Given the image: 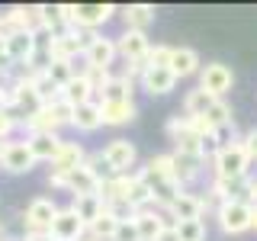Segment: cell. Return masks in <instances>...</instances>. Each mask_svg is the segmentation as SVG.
Segmentation results:
<instances>
[{"label": "cell", "mask_w": 257, "mask_h": 241, "mask_svg": "<svg viewBox=\"0 0 257 241\" xmlns=\"http://www.w3.org/2000/svg\"><path fill=\"white\" fill-rule=\"evenodd\" d=\"M45 74L52 77V84L64 87V84H68V80H74V61H48Z\"/></svg>", "instance_id": "obj_34"}, {"label": "cell", "mask_w": 257, "mask_h": 241, "mask_svg": "<svg viewBox=\"0 0 257 241\" xmlns=\"http://www.w3.org/2000/svg\"><path fill=\"white\" fill-rule=\"evenodd\" d=\"M241 148H244V155L251 161H257V129H251V132L241 139Z\"/></svg>", "instance_id": "obj_38"}, {"label": "cell", "mask_w": 257, "mask_h": 241, "mask_svg": "<svg viewBox=\"0 0 257 241\" xmlns=\"http://www.w3.org/2000/svg\"><path fill=\"white\" fill-rule=\"evenodd\" d=\"M167 68H171V71H174V77L180 80V77H193V74H199L203 61H199V52H196V48L177 45V48H174V55H171V64H167Z\"/></svg>", "instance_id": "obj_17"}, {"label": "cell", "mask_w": 257, "mask_h": 241, "mask_svg": "<svg viewBox=\"0 0 257 241\" xmlns=\"http://www.w3.org/2000/svg\"><path fill=\"white\" fill-rule=\"evenodd\" d=\"M112 241H139V231H135V222H119Z\"/></svg>", "instance_id": "obj_37"}, {"label": "cell", "mask_w": 257, "mask_h": 241, "mask_svg": "<svg viewBox=\"0 0 257 241\" xmlns=\"http://www.w3.org/2000/svg\"><path fill=\"white\" fill-rule=\"evenodd\" d=\"M212 103H215V96H209L206 90L196 87V90H190L187 96H183V116H187V119H203Z\"/></svg>", "instance_id": "obj_26"}, {"label": "cell", "mask_w": 257, "mask_h": 241, "mask_svg": "<svg viewBox=\"0 0 257 241\" xmlns=\"http://www.w3.org/2000/svg\"><path fill=\"white\" fill-rule=\"evenodd\" d=\"M61 100H68L71 106H80V103L96 100V93H93L90 80H87L84 74H74V80H68V84L61 87Z\"/></svg>", "instance_id": "obj_23"}, {"label": "cell", "mask_w": 257, "mask_h": 241, "mask_svg": "<svg viewBox=\"0 0 257 241\" xmlns=\"http://www.w3.org/2000/svg\"><path fill=\"white\" fill-rule=\"evenodd\" d=\"M0 238H4V225H0Z\"/></svg>", "instance_id": "obj_46"}, {"label": "cell", "mask_w": 257, "mask_h": 241, "mask_svg": "<svg viewBox=\"0 0 257 241\" xmlns=\"http://www.w3.org/2000/svg\"><path fill=\"white\" fill-rule=\"evenodd\" d=\"M71 209H74L77 219L90 228V225L100 219L103 212H106V203H103L100 193H87V196H74V199H71Z\"/></svg>", "instance_id": "obj_19"}, {"label": "cell", "mask_w": 257, "mask_h": 241, "mask_svg": "<svg viewBox=\"0 0 257 241\" xmlns=\"http://www.w3.org/2000/svg\"><path fill=\"white\" fill-rule=\"evenodd\" d=\"M103 100H132V74H119V77H112L109 84H106V90L100 93V103Z\"/></svg>", "instance_id": "obj_29"}, {"label": "cell", "mask_w": 257, "mask_h": 241, "mask_svg": "<svg viewBox=\"0 0 257 241\" xmlns=\"http://www.w3.org/2000/svg\"><path fill=\"white\" fill-rule=\"evenodd\" d=\"M71 126H74L77 132H96V129L103 126L100 103L90 100V103H80V106H74V119H71Z\"/></svg>", "instance_id": "obj_22"}, {"label": "cell", "mask_w": 257, "mask_h": 241, "mask_svg": "<svg viewBox=\"0 0 257 241\" xmlns=\"http://www.w3.org/2000/svg\"><path fill=\"white\" fill-rule=\"evenodd\" d=\"M23 126L29 129V135H36V132H58V129H61L58 123H55V116H52L48 106H39L29 119H23Z\"/></svg>", "instance_id": "obj_28"}, {"label": "cell", "mask_w": 257, "mask_h": 241, "mask_svg": "<svg viewBox=\"0 0 257 241\" xmlns=\"http://www.w3.org/2000/svg\"><path fill=\"white\" fill-rule=\"evenodd\" d=\"M251 209H254V212H251V228L257 231V206H251Z\"/></svg>", "instance_id": "obj_43"}, {"label": "cell", "mask_w": 257, "mask_h": 241, "mask_svg": "<svg viewBox=\"0 0 257 241\" xmlns=\"http://www.w3.org/2000/svg\"><path fill=\"white\" fill-rule=\"evenodd\" d=\"M174 177H177V183H190V180H196L199 171H203V158H196V155H180V151H174Z\"/></svg>", "instance_id": "obj_24"}, {"label": "cell", "mask_w": 257, "mask_h": 241, "mask_svg": "<svg viewBox=\"0 0 257 241\" xmlns=\"http://www.w3.org/2000/svg\"><path fill=\"white\" fill-rule=\"evenodd\" d=\"M171 55H174V45H151L148 55L142 61V71L145 68H167L171 64Z\"/></svg>", "instance_id": "obj_33"}, {"label": "cell", "mask_w": 257, "mask_h": 241, "mask_svg": "<svg viewBox=\"0 0 257 241\" xmlns=\"http://www.w3.org/2000/svg\"><path fill=\"white\" fill-rule=\"evenodd\" d=\"M161 215H164V219H174V225L177 222H190V219H203V215H206V203H203V196H193V193L180 190L171 203L161 209Z\"/></svg>", "instance_id": "obj_8"}, {"label": "cell", "mask_w": 257, "mask_h": 241, "mask_svg": "<svg viewBox=\"0 0 257 241\" xmlns=\"http://www.w3.org/2000/svg\"><path fill=\"white\" fill-rule=\"evenodd\" d=\"M177 238L180 241H206V222L203 219H190V222H177Z\"/></svg>", "instance_id": "obj_31"}, {"label": "cell", "mask_w": 257, "mask_h": 241, "mask_svg": "<svg viewBox=\"0 0 257 241\" xmlns=\"http://www.w3.org/2000/svg\"><path fill=\"white\" fill-rule=\"evenodd\" d=\"M55 215H58V206H55V199L36 196V199L26 206L23 228H26V235H48V228H52V219H55Z\"/></svg>", "instance_id": "obj_3"}, {"label": "cell", "mask_w": 257, "mask_h": 241, "mask_svg": "<svg viewBox=\"0 0 257 241\" xmlns=\"http://www.w3.org/2000/svg\"><path fill=\"white\" fill-rule=\"evenodd\" d=\"M231 84H235V74H231L228 64L209 61V64L199 68V90H206L209 96H215V100H222V96L231 90Z\"/></svg>", "instance_id": "obj_4"}, {"label": "cell", "mask_w": 257, "mask_h": 241, "mask_svg": "<svg viewBox=\"0 0 257 241\" xmlns=\"http://www.w3.org/2000/svg\"><path fill=\"white\" fill-rule=\"evenodd\" d=\"M84 148H80L77 142H61V148H58V155L52 158V174H71V171H77L80 164H84Z\"/></svg>", "instance_id": "obj_18"}, {"label": "cell", "mask_w": 257, "mask_h": 241, "mask_svg": "<svg viewBox=\"0 0 257 241\" xmlns=\"http://www.w3.org/2000/svg\"><path fill=\"white\" fill-rule=\"evenodd\" d=\"M247 203H251V206H257V180H251V183H247Z\"/></svg>", "instance_id": "obj_40"}, {"label": "cell", "mask_w": 257, "mask_h": 241, "mask_svg": "<svg viewBox=\"0 0 257 241\" xmlns=\"http://www.w3.org/2000/svg\"><path fill=\"white\" fill-rule=\"evenodd\" d=\"M0 167L7 174H29L36 167V158L29 155L26 142H4V151H0Z\"/></svg>", "instance_id": "obj_12"}, {"label": "cell", "mask_w": 257, "mask_h": 241, "mask_svg": "<svg viewBox=\"0 0 257 241\" xmlns=\"http://www.w3.org/2000/svg\"><path fill=\"white\" fill-rule=\"evenodd\" d=\"M48 109H52V116H55V123L58 126H71V119H74V106H71L68 100H55V103H48Z\"/></svg>", "instance_id": "obj_35"}, {"label": "cell", "mask_w": 257, "mask_h": 241, "mask_svg": "<svg viewBox=\"0 0 257 241\" xmlns=\"http://www.w3.org/2000/svg\"><path fill=\"white\" fill-rule=\"evenodd\" d=\"M0 151H4V142H0Z\"/></svg>", "instance_id": "obj_47"}, {"label": "cell", "mask_w": 257, "mask_h": 241, "mask_svg": "<svg viewBox=\"0 0 257 241\" xmlns=\"http://www.w3.org/2000/svg\"><path fill=\"white\" fill-rule=\"evenodd\" d=\"M251 212L254 209L247 199H231L215 209V219L225 235H244V231H251Z\"/></svg>", "instance_id": "obj_2"}, {"label": "cell", "mask_w": 257, "mask_h": 241, "mask_svg": "<svg viewBox=\"0 0 257 241\" xmlns=\"http://www.w3.org/2000/svg\"><path fill=\"white\" fill-rule=\"evenodd\" d=\"M4 109H7V90L0 87V112H4Z\"/></svg>", "instance_id": "obj_42"}, {"label": "cell", "mask_w": 257, "mask_h": 241, "mask_svg": "<svg viewBox=\"0 0 257 241\" xmlns=\"http://www.w3.org/2000/svg\"><path fill=\"white\" fill-rule=\"evenodd\" d=\"M103 161H106V167L116 174H128V167H135V161H139V148H135L128 139H112L106 148H103Z\"/></svg>", "instance_id": "obj_9"}, {"label": "cell", "mask_w": 257, "mask_h": 241, "mask_svg": "<svg viewBox=\"0 0 257 241\" xmlns=\"http://www.w3.org/2000/svg\"><path fill=\"white\" fill-rule=\"evenodd\" d=\"M122 20H125V29L145 32L151 23H155V7L151 4H128L122 10Z\"/></svg>", "instance_id": "obj_25"}, {"label": "cell", "mask_w": 257, "mask_h": 241, "mask_svg": "<svg viewBox=\"0 0 257 241\" xmlns=\"http://www.w3.org/2000/svg\"><path fill=\"white\" fill-rule=\"evenodd\" d=\"M16 126H20V119H16L10 109H4V112H0V142H7V139H10V135L16 132Z\"/></svg>", "instance_id": "obj_36"}, {"label": "cell", "mask_w": 257, "mask_h": 241, "mask_svg": "<svg viewBox=\"0 0 257 241\" xmlns=\"http://www.w3.org/2000/svg\"><path fill=\"white\" fill-rule=\"evenodd\" d=\"M132 222H135V231H139V241H155L164 225H174V222H164V215L158 209H142V212H135Z\"/></svg>", "instance_id": "obj_21"}, {"label": "cell", "mask_w": 257, "mask_h": 241, "mask_svg": "<svg viewBox=\"0 0 257 241\" xmlns=\"http://www.w3.org/2000/svg\"><path fill=\"white\" fill-rule=\"evenodd\" d=\"M93 32H84V29H64V32H55L48 39V58L52 61H77L84 58V48L90 42Z\"/></svg>", "instance_id": "obj_1"}, {"label": "cell", "mask_w": 257, "mask_h": 241, "mask_svg": "<svg viewBox=\"0 0 257 241\" xmlns=\"http://www.w3.org/2000/svg\"><path fill=\"white\" fill-rule=\"evenodd\" d=\"M80 241H96V238H90V235H84V238H80Z\"/></svg>", "instance_id": "obj_45"}, {"label": "cell", "mask_w": 257, "mask_h": 241, "mask_svg": "<svg viewBox=\"0 0 257 241\" xmlns=\"http://www.w3.org/2000/svg\"><path fill=\"white\" fill-rule=\"evenodd\" d=\"M0 241H10V238H0Z\"/></svg>", "instance_id": "obj_48"}, {"label": "cell", "mask_w": 257, "mask_h": 241, "mask_svg": "<svg viewBox=\"0 0 257 241\" xmlns=\"http://www.w3.org/2000/svg\"><path fill=\"white\" fill-rule=\"evenodd\" d=\"M119 58L116 52V39H106V36H90V42L84 48V64L90 71H112V61Z\"/></svg>", "instance_id": "obj_6"}, {"label": "cell", "mask_w": 257, "mask_h": 241, "mask_svg": "<svg viewBox=\"0 0 257 241\" xmlns=\"http://www.w3.org/2000/svg\"><path fill=\"white\" fill-rule=\"evenodd\" d=\"M139 80H142V90L151 96H164L177 87V77L171 68H145L139 74Z\"/></svg>", "instance_id": "obj_14"}, {"label": "cell", "mask_w": 257, "mask_h": 241, "mask_svg": "<svg viewBox=\"0 0 257 241\" xmlns=\"http://www.w3.org/2000/svg\"><path fill=\"white\" fill-rule=\"evenodd\" d=\"M26 241H52V235H26Z\"/></svg>", "instance_id": "obj_41"}, {"label": "cell", "mask_w": 257, "mask_h": 241, "mask_svg": "<svg viewBox=\"0 0 257 241\" xmlns=\"http://www.w3.org/2000/svg\"><path fill=\"white\" fill-rule=\"evenodd\" d=\"M48 235H52V241H80L87 235V225L77 219V212L71 206H64V209H58V215L52 219Z\"/></svg>", "instance_id": "obj_10"}, {"label": "cell", "mask_w": 257, "mask_h": 241, "mask_svg": "<svg viewBox=\"0 0 257 241\" xmlns=\"http://www.w3.org/2000/svg\"><path fill=\"white\" fill-rule=\"evenodd\" d=\"M212 167H215V177H247L251 158L244 155L241 142H235V145H225V148H219V155L212 158Z\"/></svg>", "instance_id": "obj_5"}, {"label": "cell", "mask_w": 257, "mask_h": 241, "mask_svg": "<svg viewBox=\"0 0 257 241\" xmlns=\"http://www.w3.org/2000/svg\"><path fill=\"white\" fill-rule=\"evenodd\" d=\"M116 228H119V222L112 219L109 212H103V215H100V219H96V222H93L87 231H90V238H96V241H112Z\"/></svg>", "instance_id": "obj_32"}, {"label": "cell", "mask_w": 257, "mask_h": 241, "mask_svg": "<svg viewBox=\"0 0 257 241\" xmlns=\"http://www.w3.org/2000/svg\"><path fill=\"white\" fill-rule=\"evenodd\" d=\"M61 142L64 139H58V132H36V135L26 139V148H29V155L36 158V164L39 161H48V164H52V158L58 155V148H61Z\"/></svg>", "instance_id": "obj_16"}, {"label": "cell", "mask_w": 257, "mask_h": 241, "mask_svg": "<svg viewBox=\"0 0 257 241\" xmlns=\"http://www.w3.org/2000/svg\"><path fill=\"white\" fill-rule=\"evenodd\" d=\"M148 48H151L148 36H145V32H135V29H125L122 36L116 39V52H119V58H122L125 64H139V68H142Z\"/></svg>", "instance_id": "obj_11"}, {"label": "cell", "mask_w": 257, "mask_h": 241, "mask_svg": "<svg viewBox=\"0 0 257 241\" xmlns=\"http://www.w3.org/2000/svg\"><path fill=\"white\" fill-rule=\"evenodd\" d=\"M203 123L209 126V129H219V126H228V123H235L231 119V106L225 100H215L212 106H209V112L203 116Z\"/></svg>", "instance_id": "obj_30"}, {"label": "cell", "mask_w": 257, "mask_h": 241, "mask_svg": "<svg viewBox=\"0 0 257 241\" xmlns=\"http://www.w3.org/2000/svg\"><path fill=\"white\" fill-rule=\"evenodd\" d=\"M4 55H7V39L0 36V58H4Z\"/></svg>", "instance_id": "obj_44"}, {"label": "cell", "mask_w": 257, "mask_h": 241, "mask_svg": "<svg viewBox=\"0 0 257 241\" xmlns=\"http://www.w3.org/2000/svg\"><path fill=\"white\" fill-rule=\"evenodd\" d=\"M116 7L112 4H77V16H74V29H84V32H93L96 26L112 20Z\"/></svg>", "instance_id": "obj_13"}, {"label": "cell", "mask_w": 257, "mask_h": 241, "mask_svg": "<svg viewBox=\"0 0 257 241\" xmlns=\"http://www.w3.org/2000/svg\"><path fill=\"white\" fill-rule=\"evenodd\" d=\"M139 177H142V183H145V187H148V193H151V203L161 206V209H164V206H167V203H171V199L177 196V193L183 190L180 183L174 180V177H164V174L151 171L148 164H145L142 171H139Z\"/></svg>", "instance_id": "obj_7"}, {"label": "cell", "mask_w": 257, "mask_h": 241, "mask_svg": "<svg viewBox=\"0 0 257 241\" xmlns=\"http://www.w3.org/2000/svg\"><path fill=\"white\" fill-rule=\"evenodd\" d=\"M125 203L132 206L135 212H142V209L155 206V203H151V193H148V187L142 183V177H139V174H132V177H128V193H125Z\"/></svg>", "instance_id": "obj_27"}, {"label": "cell", "mask_w": 257, "mask_h": 241, "mask_svg": "<svg viewBox=\"0 0 257 241\" xmlns=\"http://www.w3.org/2000/svg\"><path fill=\"white\" fill-rule=\"evenodd\" d=\"M7 55H10L13 64H29L32 55H36V36L32 32H13V36H7Z\"/></svg>", "instance_id": "obj_20"}, {"label": "cell", "mask_w": 257, "mask_h": 241, "mask_svg": "<svg viewBox=\"0 0 257 241\" xmlns=\"http://www.w3.org/2000/svg\"><path fill=\"white\" fill-rule=\"evenodd\" d=\"M155 241H180V238H177V228H174V225H164V228H161V235H158Z\"/></svg>", "instance_id": "obj_39"}, {"label": "cell", "mask_w": 257, "mask_h": 241, "mask_svg": "<svg viewBox=\"0 0 257 241\" xmlns=\"http://www.w3.org/2000/svg\"><path fill=\"white\" fill-rule=\"evenodd\" d=\"M100 116H103V126H125L139 116V109H135V100H103Z\"/></svg>", "instance_id": "obj_15"}]
</instances>
